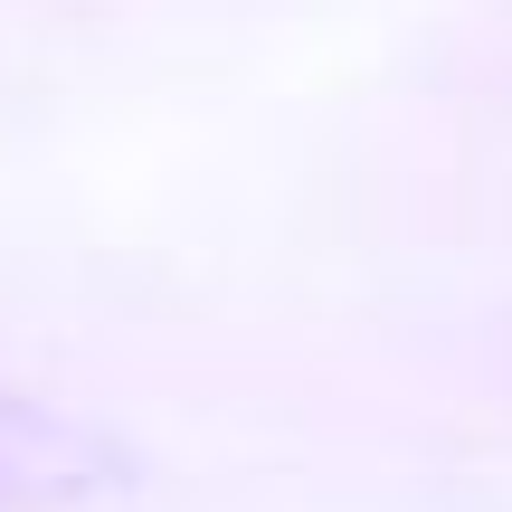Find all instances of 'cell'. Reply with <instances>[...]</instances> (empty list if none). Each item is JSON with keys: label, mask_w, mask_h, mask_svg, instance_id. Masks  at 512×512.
Segmentation results:
<instances>
[{"label": "cell", "mask_w": 512, "mask_h": 512, "mask_svg": "<svg viewBox=\"0 0 512 512\" xmlns=\"http://www.w3.org/2000/svg\"><path fill=\"white\" fill-rule=\"evenodd\" d=\"M133 475V456L114 446V427L76 418V408L38 399V389L0 380V512H67L105 503Z\"/></svg>", "instance_id": "cell-1"}]
</instances>
